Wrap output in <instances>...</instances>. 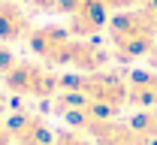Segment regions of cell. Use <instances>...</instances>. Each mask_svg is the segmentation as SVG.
I'll return each instance as SVG.
<instances>
[{
  "label": "cell",
  "mask_w": 157,
  "mask_h": 145,
  "mask_svg": "<svg viewBox=\"0 0 157 145\" xmlns=\"http://www.w3.org/2000/svg\"><path fill=\"white\" fill-rule=\"evenodd\" d=\"M73 130L85 133L94 145H154L130 121H118V118H91V121H82Z\"/></svg>",
  "instance_id": "cell-5"
},
{
  "label": "cell",
  "mask_w": 157,
  "mask_h": 145,
  "mask_svg": "<svg viewBox=\"0 0 157 145\" xmlns=\"http://www.w3.org/2000/svg\"><path fill=\"white\" fill-rule=\"evenodd\" d=\"M27 48L33 52V58L45 67H70L76 73H97L106 70L112 61L109 45L100 40H82L76 33H70V27L63 24H39L33 33L27 36Z\"/></svg>",
  "instance_id": "cell-1"
},
{
  "label": "cell",
  "mask_w": 157,
  "mask_h": 145,
  "mask_svg": "<svg viewBox=\"0 0 157 145\" xmlns=\"http://www.w3.org/2000/svg\"><path fill=\"white\" fill-rule=\"evenodd\" d=\"M127 106L139 112L157 109V70H133L127 76Z\"/></svg>",
  "instance_id": "cell-8"
},
{
  "label": "cell",
  "mask_w": 157,
  "mask_h": 145,
  "mask_svg": "<svg viewBox=\"0 0 157 145\" xmlns=\"http://www.w3.org/2000/svg\"><path fill=\"white\" fill-rule=\"evenodd\" d=\"M148 61H151V70H157V45L151 48V55H148Z\"/></svg>",
  "instance_id": "cell-15"
},
{
  "label": "cell",
  "mask_w": 157,
  "mask_h": 145,
  "mask_svg": "<svg viewBox=\"0 0 157 145\" xmlns=\"http://www.w3.org/2000/svg\"><path fill=\"white\" fill-rule=\"evenodd\" d=\"M0 145H12V133H9V124L0 118Z\"/></svg>",
  "instance_id": "cell-13"
},
{
  "label": "cell",
  "mask_w": 157,
  "mask_h": 145,
  "mask_svg": "<svg viewBox=\"0 0 157 145\" xmlns=\"http://www.w3.org/2000/svg\"><path fill=\"white\" fill-rule=\"evenodd\" d=\"M6 124L12 133V145H58V133H52L48 124L33 112H18Z\"/></svg>",
  "instance_id": "cell-6"
},
{
  "label": "cell",
  "mask_w": 157,
  "mask_h": 145,
  "mask_svg": "<svg viewBox=\"0 0 157 145\" xmlns=\"http://www.w3.org/2000/svg\"><path fill=\"white\" fill-rule=\"evenodd\" d=\"M130 124L136 127L148 142H154V139H157V109H145V112L133 115V118H130Z\"/></svg>",
  "instance_id": "cell-10"
},
{
  "label": "cell",
  "mask_w": 157,
  "mask_h": 145,
  "mask_svg": "<svg viewBox=\"0 0 157 145\" xmlns=\"http://www.w3.org/2000/svg\"><path fill=\"white\" fill-rule=\"evenodd\" d=\"M109 18H112V12H106L100 6H85V9H78V12L70 15L67 27H70V33H76L82 40H97L100 33L109 27Z\"/></svg>",
  "instance_id": "cell-9"
},
{
  "label": "cell",
  "mask_w": 157,
  "mask_h": 145,
  "mask_svg": "<svg viewBox=\"0 0 157 145\" xmlns=\"http://www.w3.org/2000/svg\"><path fill=\"white\" fill-rule=\"evenodd\" d=\"M33 27L36 24L18 6V0H0V40L3 42H27Z\"/></svg>",
  "instance_id": "cell-7"
},
{
  "label": "cell",
  "mask_w": 157,
  "mask_h": 145,
  "mask_svg": "<svg viewBox=\"0 0 157 145\" xmlns=\"http://www.w3.org/2000/svg\"><path fill=\"white\" fill-rule=\"evenodd\" d=\"M67 94L78 97L82 103H91L97 109H106L118 115L127 106V76L115 70H97V73H78V76H63Z\"/></svg>",
  "instance_id": "cell-3"
},
{
  "label": "cell",
  "mask_w": 157,
  "mask_h": 145,
  "mask_svg": "<svg viewBox=\"0 0 157 145\" xmlns=\"http://www.w3.org/2000/svg\"><path fill=\"white\" fill-rule=\"evenodd\" d=\"M15 61H18V58H15V52L9 48V42L0 40V76H3V73H6V70H9Z\"/></svg>",
  "instance_id": "cell-11"
},
{
  "label": "cell",
  "mask_w": 157,
  "mask_h": 145,
  "mask_svg": "<svg viewBox=\"0 0 157 145\" xmlns=\"http://www.w3.org/2000/svg\"><path fill=\"white\" fill-rule=\"evenodd\" d=\"M0 79L9 94L30 100H55L63 88V76L39 61H15Z\"/></svg>",
  "instance_id": "cell-4"
},
{
  "label": "cell",
  "mask_w": 157,
  "mask_h": 145,
  "mask_svg": "<svg viewBox=\"0 0 157 145\" xmlns=\"http://www.w3.org/2000/svg\"><path fill=\"white\" fill-rule=\"evenodd\" d=\"M6 106H9V100H6V91L0 88V118H3V112H6Z\"/></svg>",
  "instance_id": "cell-14"
},
{
  "label": "cell",
  "mask_w": 157,
  "mask_h": 145,
  "mask_svg": "<svg viewBox=\"0 0 157 145\" xmlns=\"http://www.w3.org/2000/svg\"><path fill=\"white\" fill-rule=\"evenodd\" d=\"M106 33H109L112 61H121V63H133L139 58H148L151 48L157 45V30L151 27V21L142 12V6L112 12Z\"/></svg>",
  "instance_id": "cell-2"
},
{
  "label": "cell",
  "mask_w": 157,
  "mask_h": 145,
  "mask_svg": "<svg viewBox=\"0 0 157 145\" xmlns=\"http://www.w3.org/2000/svg\"><path fill=\"white\" fill-rule=\"evenodd\" d=\"M142 12L148 15V21H151V27L157 30V0H148V3H142Z\"/></svg>",
  "instance_id": "cell-12"
}]
</instances>
